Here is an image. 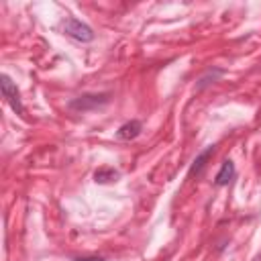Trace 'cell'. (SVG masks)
<instances>
[{
    "label": "cell",
    "mask_w": 261,
    "mask_h": 261,
    "mask_svg": "<svg viewBox=\"0 0 261 261\" xmlns=\"http://www.w3.org/2000/svg\"><path fill=\"white\" fill-rule=\"evenodd\" d=\"M63 31H65V35H69L71 39L82 41V43H88V41L94 39V31L86 22H82L77 18H71V16L63 20Z\"/></svg>",
    "instance_id": "obj_1"
},
{
    "label": "cell",
    "mask_w": 261,
    "mask_h": 261,
    "mask_svg": "<svg viewBox=\"0 0 261 261\" xmlns=\"http://www.w3.org/2000/svg\"><path fill=\"white\" fill-rule=\"evenodd\" d=\"M0 88H2L4 100L10 104V108H12L16 114H22V112H24V106H22V102H20L18 90H16V86L12 84V80H10L6 73H2V77H0Z\"/></svg>",
    "instance_id": "obj_2"
},
{
    "label": "cell",
    "mask_w": 261,
    "mask_h": 261,
    "mask_svg": "<svg viewBox=\"0 0 261 261\" xmlns=\"http://www.w3.org/2000/svg\"><path fill=\"white\" fill-rule=\"evenodd\" d=\"M106 102H108V96L106 94H100V96H96V94H84V96L71 100L69 106L73 110H90V108H96V106L106 104Z\"/></svg>",
    "instance_id": "obj_3"
},
{
    "label": "cell",
    "mask_w": 261,
    "mask_h": 261,
    "mask_svg": "<svg viewBox=\"0 0 261 261\" xmlns=\"http://www.w3.org/2000/svg\"><path fill=\"white\" fill-rule=\"evenodd\" d=\"M234 173H237V171H234V163H232L230 159H224V161H222L220 171L216 173L214 184H216V186H226V184H230V181H232Z\"/></svg>",
    "instance_id": "obj_4"
},
{
    "label": "cell",
    "mask_w": 261,
    "mask_h": 261,
    "mask_svg": "<svg viewBox=\"0 0 261 261\" xmlns=\"http://www.w3.org/2000/svg\"><path fill=\"white\" fill-rule=\"evenodd\" d=\"M141 130H143V124H141L139 120H130V122H124V124L118 128L116 135H118V139H122V141H130V139L139 137Z\"/></svg>",
    "instance_id": "obj_5"
},
{
    "label": "cell",
    "mask_w": 261,
    "mask_h": 261,
    "mask_svg": "<svg viewBox=\"0 0 261 261\" xmlns=\"http://www.w3.org/2000/svg\"><path fill=\"white\" fill-rule=\"evenodd\" d=\"M212 153H214V145H210L206 151H202V153L194 159V163H192V167H190V175H194V173L198 175V173L204 169V165H206V161H208V157H210Z\"/></svg>",
    "instance_id": "obj_6"
},
{
    "label": "cell",
    "mask_w": 261,
    "mask_h": 261,
    "mask_svg": "<svg viewBox=\"0 0 261 261\" xmlns=\"http://www.w3.org/2000/svg\"><path fill=\"white\" fill-rule=\"evenodd\" d=\"M96 181H100V184H106V181H112V179H116L118 177V171H114V169H100V171H96Z\"/></svg>",
    "instance_id": "obj_7"
},
{
    "label": "cell",
    "mask_w": 261,
    "mask_h": 261,
    "mask_svg": "<svg viewBox=\"0 0 261 261\" xmlns=\"http://www.w3.org/2000/svg\"><path fill=\"white\" fill-rule=\"evenodd\" d=\"M73 261H104V257H98V255H90V257H77Z\"/></svg>",
    "instance_id": "obj_8"
}]
</instances>
